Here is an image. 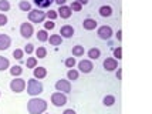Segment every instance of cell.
I'll return each instance as SVG.
<instances>
[{
    "label": "cell",
    "instance_id": "1",
    "mask_svg": "<svg viewBox=\"0 0 152 114\" xmlns=\"http://www.w3.org/2000/svg\"><path fill=\"white\" fill-rule=\"evenodd\" d=\"M47 110V101L39 97H33L27 101V111L30 114H43Z\"/></svg>",
    "mask_w": 152,
    "mask_h": 114
},
{
    "label": "cell",
    "instance_id": "2",
    "mask_svg": "<svg viewBox=\"0 0 152 114\" xmlns=\"http://www.w3.org/2000/svg\"><path fill=\"white\" fill-rule=\"evenodd\" d=\"M43 90H44V87H43L41 81H39L37 79H30L27 81V93L30 94L31 97H36V96L41 94Z\"/></svg>",
    "mask_w": 152,
    "mask_h": 114
},
{
    "label": "cell",
    "instance_id": "3",
    "mask_svg": "<svg viewBox=\"0 0 152 114\" xmlns=\"http://www.w3.org/2000/svg\"><path fill=\"white\" fill-rule=\"evenodd\" d=\"M28 20L31 23H43L46 20V13L41 12L40 9H34L28 12Z\"/></svg>",
    "mask_w": 152,
    "mask_h": 114
},
{
    "label": "cell",
    "instance_id": "4",
    "mask_svg": "<svg viewBox=\"0 0 152 114\" xmlns=\"http://www.w3.org/2000/svg\"><path fill=\"white\" fill-rule=\"evenodd\" d=\"M51 103L56 107H61V106H66L67 104V97L64 93H60V91H56V93L51 94Z\"/></svg>",
    "mask_w": 152,
    "mask_h": 114
},
{
    "label": "cell",
    "instance_id": "5",
    "mask_svg": "<svg viewBox=\"0 0 152 114\" xmlns=\"http://www.w3.org/2000/svg\"><path fill=\"white\" fill-rule=\"evenodd\" d=\"M97 34H98V37L101 39V40H110V39L113 37L114 32L110 26H101V27H98Z\"/></svg>",
    "mask_w": 152,
    "mask_h": 114
},
{
    "label": "cell",
    "instance_id": "6",
    "mask_svg": "<svg viewBox=\"0 0 152 114\" xmlns=\"http://www.w3.org/2000/svg\"><path fill=\"white\" fill-rule=\"evenodd\" d=\"M24 88H26L24 79H14L10 83V90L14 91V93H21V91H24Z\"/></svg>",
    "mask_w": 152,
    "mask_h": 114
},
{
    "label": "cell",
    "instance_id": "7",
    "mask_svg": "<svg viewBox=\"0 0 152 114\" xmlns=\"http://www.w3.org/2000/svg\"><path fill=\"white\" fill-rule=\"evenodd\" d=\"M34 33V29H33V24L31 23H21V26H20V34H21V37H24V39H30Z\"/></svg>",
    "mask_w": 152,
    "mask_h": 114
},
{
    "label": "cell",
    "instance_id": "8",
    "mask_svg": "<svg viewBox=\"0 0 152 114\" xmlns=\"http://www.w3.org/2000/svg\"><path fill=\"white\" fill-rule=\"evenodd\" d=\"M56 90L60 93H70L71 91V83L70 80H58L56 83Z\"/></svg>",
    "mask_w": 152,
    "mask_h": 114
},
{
    "label": "cell",
    "instance_id": "9",
    "mask_svg": "<svg viewBox=\"0 0 152 114\" xmlns=\"http://www.w3.org/2000/svg\"><path fill=\"white\" fill-rule=\"evenodd\" d=\"M78 68H80V71H81V73L88 74V73H91V71H93L94 64L91 63V60H81L78 63Z\"/></svg>",
    "mask_w": 152,
    "mask_h": 114
},
{
    "label": "cell",
    "instance_id": "10",
    "mask_svg": "<svg viewBox=\"0 0 152 114\" xmlns=\"http://www.w3.org/2000/svg\"><path fill=\"white\" fill-rule=\"evenodd\" d=\"M102 66H104V68H105L107 71H114L115 68L118 67V61L115 60V59H111V57H108V59H105V60H104Z\"/></svg>",
    "mask_w": 152,
    "mask_h": 114
},
{
    "label": "cell",
    "instance_id": "11",
    "mask_svg": "<svg viewBox=\"0 0 152 114\" xmlns=\"http://www.w3.org/2000/svg\"><path fill=\"white\" fill-rule=\"evenodd\" d=\"M73 34H74V27L70 26V24H66V26H63L61 29H60V36L64 37V39L73 37Z\"/></svg>",
    "mask_w": 152,
    "mask_h": 114
},
{
    "label": "cell",
    "instance_id": "12",
    "mask_svg": "<svg viewBox=\"0 0 152 114\" xmlns=\"http://www.w3.org/2000/svg\"><path fill=\"white\" fill-rule=\"evenodd\" d=\"M57 12H58L57 14H58L61 19H70L71 14H73V10H71L68 6H66V4H64V6H60V9Z\"/></svg>",
    "mask_w": 152,
    "mask_h": 114
},
{
    "label": "cell",
    "instance_id": "13",
    "mask_svg": "<svg viewBox=\"0 0 152 114\" xmlns=\"http://www.w3.org/2000/svg\"><path fill=\"white\" fill-rule=\"evenodd\" d=\"M12 44V39L7 34H0V50H7Z\"/></svg>",
    "mask_w": 152,
    "mask_h": 114
},
{
    "label": "cell",
    "instance_id": "14",
    "mask_svg": "<svg viewBox=\"0 0 152 114\" xmlns=\"http://www.w3.org/2000/svg\"><path fill=\"white\" fill-rule=\"evenodd\" d=\"M33 74H34V79H44L47 76V68L46 67H34L33 68Z\"/></svg>",
    "mask_w": 152,
    "mask_h": 114
},
{
    "label": "cell",
    "instance_id": "15",
    "mask_svg": "<svg viewBox=\"0 0 152 114\" xmlns=\"http://www.w3.org/2000/svg\"><path fill=\"white\" fill-rule=\"evenodd\" d=\"M97 20H94V19H84V21H83V27L86 29V30H94L95 27H97Z\"/></svg>",
    "mask_w": 152,
    "mask_h": 114
},
{
    "label": "cell",
    "instance_id": "16",
    "mask_svg": "<svg viewBox=\"0 0 152 114\" xmlns=\"http://www.w3.org/2000/svg\"><path fill=\"white\" fill-rule=\"evenodd\" d=\"M113 7L111 6H101L98 10V13L101 17H110V16H113Z\"/></svg>",
    "mask_w": 152,
    "mask_h": 114
},
{
    "label": "cell",
    "instance_id": "17",
    "mask_svg": "<svg viewBox=\"0 0 152 114\" xmlns=\"http://www.w3.org/2000/svg\"><path fill=\"white\" fill-rule=\"evenodd\" d=\"M33 3L37 6V9H47L54 3V0H33Z\"/></svg>",
    "mask_w": 152,
    "mask_h": 114
},
{
    "label": "cell",
    "instance_id": "18",
    "mask_svg": "<svg viewBox=\"0 0 152 114\" xmlns=\"http://www.w3.org/2000/svg\"><path fill=\"white\" fill-rule=\"evenodd\" d=\"M88 57L91 59V60H97L101 57V50L97 49V47H93V49H90L88 50Z\"/></svg>",
    "mask_w": 152,
    "mask_h": 114
},
{
    "label": "cell",
    "instance_id": "19",
    "mask_svg": "<svg viewBox=\"0 0 152 114\" xmlns=\"http://www.w3.org/2000/svg\"><path fill=\"white\" fill-rule=\"evenodd\" d=\"M48 41H50L51 46H60V44L63 43V37H61L60 34H53V36L48 37Z\"/></svg>",
    "mask_w": 152,
    "mask_h": 114
},
{
    "label": "cell",
    "instance_id": "20",
    "mask_svg": "<svg viewBox=\"0 0 152 114\" xmlns=\"http://www.w3.org/2000/svg\"><path fill=\"white\" fill-rule=\"evenodd\" d=\"M114 103H115V97L111 96V94H108V96H105V97L102 99V104H104L105 107H111V106H114Z\"/></svg>",
    "mask_w": 152,
    "mask_h": 114
},
{
    "label": "cell",
    "instance_id": "21",
    "mask_svg": "<svg viewBox=\"0 0 152 114\" xmlns=\"http://www.w3.org/2000/svg\"><path fill=\"white\" fill-rule=\"evenodd\" d=\"M73 56L74 57H81V56H84V46H80V44L74 46L73 47Z\"/></svg>",
    "mask_w": 152,
    "mask_h": 114
},
{
    "label": "cell",
    "instance_id": "22",
    "mask_svg": "<svg viewBox=\"0 0 152 114\" xmlns=\"http://www.w3.org/2000/svg\"><path fill=\"white\" fill-rule=\"evenodd\" d=\"M9 67H10V61H9V59L0 56V71H4V70Z\"/></svg>",
    "mask_w": 152,
    "mask_h": 114
},
{
    "label": "cell",
    "instance_id": "23",
    "mask_svg": "<svg viewBox=\"0 0 152 114\" xmlns=\"http://www.w3.org/2000/svg\"><path fill=\"white\" fill-rule=\"evenodd\" d=\"M78 71L77 70H74V68H70L68 71H67V77H68V80H73V81H75V80H78Z\"/></svg>",
    "mask_w": 152,
    "mask_h": 114
},
{
    "label": "cell",
    "instance_id": "24",
    "mask_svg": "<svg viewBox=\"0 0 152 114\" xmlns=\"http://www.w3.org/2000/svg\"><path fill=\"white\" fill-rule=\"evenodd\" d=\"M19 9L23 10V12H30V10H31V4H30L27 0H21L19 3Z\"/></svg>",
    "mask_w": 152,
    "mask_h": 114
},
{
    "label": "cell",
    "instance_id": "25",
    "mask_svg": "<svg viewBox=\"0 0 152 114\" xmlns=\"http://www.w3.org/2000/svg\"><path fill=\"white\" fill-rule=\"evenodd\" d=\"M36 56L39 57V59H44V57H47V50H46V47H43V46H40L36 49Z\"/></svg>",
    "mask_w": 152,
    "mask_h": 114
},
{
    "label": "cell",
    "instance_id": "26",
    "mask_svg": "<svg viewBox=\"0 0 152 114\" xmlns=\"http://www.w3.org/2000/svg\"><path fill=\"white\" fill-rule=\"evenodd\" d=\"M37 40L41 41V43L48 40V34H47L46 30H39V33H37Z\"/></svg>",
    "mask_w": 152,
    "mask_h": 114
},
{
    "label": "cell",
    "instance_id": "27",
    "mask_svg": "<svg viewBox=\"0 0 152 114\" xmlns=\"http://www.w3.org/2000/svg\"><path fill=\"white\" fill-rule=\"evenodd\" d=\"M26 66H27V68H34L37 66V59L36 57H28L26 61Z\"/></svg>",
    "mask_w": 152,
    "mask_h": 114
},
{
    "label": "cell",
    "instance_id": "28",
    "mask_svg": "<svg viewBox=\"0 0 152 114\" xmlns=\"http://www.w3.org/2000/svg\"><path fill=\"white\" fill-rule=\"evenodd\" d=\"M10 10V3L7 0H0V12H9Z\"/></svg>",
    "mask_w": 152,
    "mask_h": 114
},
{
    "label": "cell",
    "instance_id": "29",
    "mask_svg": "<svg viewBox=\"0 0 152 114\" xmlns=\"http://www.w3.org/2000/svg\"><path fill=\"white\" fill-rule=\"evenodd\" d=\"M64 64H66V67L73 68L74 66L77 64V61H75V57H68V59H66V61H64Z\"/></svg>",
    "mask_w": 152,
    "mask_h": 114
},
{
    "label": "cell",
    "instance_id": "30",
    "mask_svg": "<svg viewBox=\"0 0 152 114\" xmlns=\"http://www.w3.org/2000/svg\"><path fill=\"white\" fill-rule=\"evenodd\" d=\"M21 73H23V68L20 67V66H13V67L10 68V74L14 76V77H16V76H20Z\"/></svg>",
    "mask_w": 152,
    "mask_h": 114
},
{
    "label": "cell",
    "instance_id": "31",
    "mask_svg": "<svg viewBox=\"0 0 152 114\" xmlns=\"http://www.w3.org/2000/svg\"><path fill=\"white\" fill-rule=\"evenodd\" d=\"M23 56H24V51H23L21 49H16V50L13 51V57L16 59V60H21Z\"/></svg>",
    "mask_w": 152,
    "mask_h": 114
},
{
    "label": "cell",
    "instance_id": "32",
    "mask_svg": "<svg viewBox=\"0 0 152 114\" xmlns=\"http://www.w3.org/2000/svg\"><path fill=\"white\" fill-rule=\"evenodd\" d=\"M46 17L48 19V20H56L57 17H58V14H57V12L56 10H50V12H47L46 13Z\"/></svg>",
    "mask_w": 152,
    "mask_h": 114
},
{
    "label": "cell",
    "instance_id": "33",
    "mask_svg": "<svg viewBox=\"0 0 152 114\" xmlns=\"http://www.w3.org/2000/svg\"><path fill=\"white\" fill-rule=\"evenodd\" d=\"M70 9H71L73 12H81V9H83V6L80 4L78 1H75V0H74L73 3H71V6H70Z\"/></svg>",
    "mask_w": 152,
    "mask_h": 114
},
{
    "label": "cell",
    "instance_id": "34",
    "mask_svg": "<svg viewBox=\"0 0 152 114\" xmlns=\"http://www.w3.org/2000/svg\"><path fill=\"white\" fill-rule=\"evenodd\" d=\"M114 57H117L118 60L122 59V49H121V47H117V49L114 50Z\"/></svg>",
    "mask_w": 152,
    "mask_h": 114
},
{
    "label": "cell",
    "instance_id": "35",
    "mask_svg": "<svg viewBox=\"0 0 152 114\" xmlns=\"http://www.w3.org/2000/svg\"><path fill=\"white\" fill-rule=\"evenodd\" d=\"M44 27H46V30H53L54 27H56V23L53 20H47L44 23Z\"/></svg>",
    "mask_w": 152,
    "mask_h": 114
},
{
    "label": "cell",
    "instance_id": "36",
    "mask_svg": "<svg viewBox=\"0 0 152 114\" xmlns=\"http://www.w3.org/2000/svg\"><path fill=\"white\" fill-rule=\"evenodd\" d=\"M23 51H24V53H27V54H31L34 51V46L31 44V43H28V44L24 47V50H23Z\"/></svg>",
    "mask_w": 152,
    "mask_h": 114
},
{
    "label": "cell",
    "instance_id": "37",
    "mask_svg": "<svg viewBox=\"0 0 152 114\" xmlns=\"http://www.w3.org/2000/svg\"><path fill=\"white\" fill-rule=\"evenodd\" d=\"M6 24H7V16L0 13V26H6Z\"/></svg>",
    "mask_w": 152,
    "mask_h": 114
},
{
    "label": "cell",
    "instance_id": "38",
    "mask_svg": "<svg viewBox=\"0 0 152 114\" xmlns=\"http://www.w3.org/2000/svg\"><path fill=\"white\" fill-rule=\"evenodd\" d=\"M117 79H118V80L122 79V68H118V71H117Z\"/></svg>",
    "mask_w": 152,
    "mask_h": 114
},
{
    "label": "cell",
    "instance_id": "39",
    "mask_svg": "<svg viewBox=\"0 0 152 114\" xmlns=\"http://www.w3.org/2000/svg\"><path fill=\"white\" fill-rule=\"evenodd\" d=\"M63 114H75V111H74L73 108H67V110H64Z\"/></svg>",
    "mask_w": 152,
    "mask_h": 114
},
{
    "label": "cell",
    "instance_id": "40",
    "mask_svg": "<svg viewBox=\"0 0 152 114\" xmlns=\"http://www.w3.org/2000/svg\"><path fill=\"white\" fill-rule=\"evenodd\" d=\"M54 1H56V3L58 4V6H64V4H66V1H67V0H54Z\"/></svg>",
    "mask_w": 152,
    "mask_h": 114
},
{
    "label": "cell",
    "instance_id": "41",
    "mask_svg": "<svg viewBox=\"0 0 152 114\" xmlns=\"http://www.w3.org/2000/svg\"><path fill=\"white\" fill-rule=\"evenodd\" d=\"M75 1H78L81 6H86V4H88V1H90V0H75Z\"/></svg>",
    "mask_w": 152,
    "mask_h": 114
},
{
    "label": "cell",
    "instance_id": "42",
    "mask_svg": "<svg viewBox=\"0 0 152 114\" xmlns=\"http://www.w3.org/2000/svg\"><path fill=\"white\" fill-rule=\"evenodd\" d=\"M121 34H122V32H121V30H118V32H117V39H118L119 41L122 40V36H121Z\"/></svg>",
    "mask_w": 152,
    "mask_h": 114
},
{
    "label": "cell",
    "instance_id": "43",
    "mask_svg": "<svg viewBox=\"0 0 152 114\" xmlns=\"http://www.w3.org/2000/svg\"><path fill=\"white\" fill-rule=\"evenodd\" d=\"M0 94H1V93H0Z\"/></svg>",
    "mask_w": 152,
    "mask_h": 114
}]
</instances>
